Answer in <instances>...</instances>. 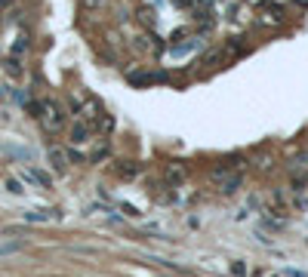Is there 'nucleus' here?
Wrapping results in <instances>:
<instances>
[{
	"mask_svg": "<svg viewBox=\"0 0 308 277\" xmlns=\"http://www.w3.org/2000/svg\"><path fill=\"white\" fill-rule=\"evenodd\" d=\"M40 120H43V126H46L49 133H59V130L65 126L62 105H59V102H52V99H46V102H43V108H40Z\"/></svg>",
	"mask_w": 308,
	"mask_h": 277,
	"instance_id": "nucleus-1",
	"label": "nucleus"
},
{
	"mask_svg": "<svg viewBox=\"0 0 308 277\" xmlns=\"http://www.w3.org/2000/svg\"><path fill=\"white\" fill-rule=\"evenodd\" d=\"M126 80L133 86H148V83H160L164 74H154V71H126Z\"/></svg>",
	"mask_w": 308,
	"mask_h": 277,
	"instance_id": "nucleus-2",
	"label": "nucleus"
},
{
	"mask_svg": "<svg viewBox=\"0 0 308 277\" xmlns=\"http://www.w3.org/2000/svg\"><path fill=\"white\" fill-rule=\"evenodd\" d=\"M46 157H49V163H52L56 173H65V170H68V154H65L62 148H49Z\"/></svg>",
	"mask_w": 308,
	"mask_h": 277,
	"instance_id": "nucleus-3",
	"label": "nucleus"
},
{
	"mask_svg": "<svg viewBox=\"0 0 308 277\" xmlns=\"http://www.w3.org/2000/svg\"><path fill=\"white\" fill-rule=\"evenodd\" d=\"M86 139H89V123H86V120H77V123L71 126V142H74V145H83Z\"/></svg>",
	"mask_w": 308,
	"mask_h": 277,
	"instance_id": "nucleus-4",
	"label": "nucleus"
},
{
	"mask_svg": "<svg viewBox=\"0 0 308 277\" xmlns=\"http://www.w3.org/2000/svg\"><path fill=\"white\" fill-rule=\"evenodd\" d=\"M222 59H225V52H222V49H216V52H207V56L201 59V65H207V68H216Z\"/></svg>",
	"mask_w": 308,
	"mask_h": 277,
	"instance_id": "nucleus-5",
	"label": "nucleus"
},
{
	"mask_svg": "<svg viewBox=\"0 0 308 277\" xmlns=\"http://www.w3.org/2000/svg\"><path fill=\"white\" fill-rule=\"evenodd\" d=\"M167 179H170L173 185H179V182L185 179V170H182V167H176V163H170V167H167Z\"/></svg>",
	"mask_w": 308,
	"mask_h": 277,
	"instance_id": "nucleus-6",
	"label": "nucleus"
},
{
	"mask_svg": "<svg viewBox=\"0 0 308 277\" xmlns=\"http://www.w3.org/2000/svg\"><path fill=\"white\" fill-rule=\"evenodd\" d=\"M136 173H139V163H126V160H123V163H120V167H117V176H123V179H126V176H130V179H133V176H136Z\"/></svg>",
	"mask_w": 308,
	"mask_h": 277,
	"instance_id": "nucleus-7",
	"label": "nucleus"
},
{
	"mask_svg": "<svg viewBox=\"0 0 308 277\" xmlns=\"http://www.w3.org/2000/svg\"><path fill=\"white\" fill-rule=\"evenodd\" d=\"M3 68H6V71H9L12 77H19V74H22V65H19L15 59H6V62H3Z\"/></svg>",
	"mask_w": 308,
	"mask_h": 277,
	"instance_id": "nucleus-8",
	"label": "nucleus"
},
{
	"mask_svg": "<svg viewBox=\"0 0 308 277\" xmlns=\"http://www.w3.org/2000/svg\"><path fill=\"white\" fill-rule=\"evenodd\" d=\"M28 222H49V213H25Z\"/></svg>",
	"mask_w": 308,
	"mask_h": 277,
	"instance_id": "nucleus-9",
	"label": "nucleus"
},
{
	"mask_svg": "<svg viewBox=\"0 0 308 277\" xmlns=\"http://www.w3.org/2000/svg\"><path fill=\"white\" fill-rule=\"evenodd\" d=\"M139 15H142V22H145V25H154V22H157V19H154V12H151V9H142V12H139Z\"/></svg>",
	"mask_w": 308,
	"mask_h": 277,
	"instance_id": "nucleus-10",
	"label": "nucleus"
},
{
	"mask_svg": "<svg viewBox=\"0 0 308 277\" xmlns=\"http://www.w3.org/2000/svg\"><path fill=\"white\" fill-rule=\"evenodd\" d=\"M6 188H9V191H12V194H22V191H25V188H22V185H19V182H15V179H9V182H6Z\"/></svg>",
	"mask_w": 308,
	"mask_h": 277,
	"instance_id": "nucleus-11",
	"label": "nucleus"
},
{
	"mask_svg": "<svg viewBox=\"0 0 308 277\" xmlns=\"http://www.w3.org/2000/svg\"><path fill=\"white\" fill-rule=\"evenodd\" d=\"M231 274H238V277H244V274H247V268H244V262H234V265H231Z\"/></svg>",
	"mask_w": 308,
	"mask_h": 277,
	"instance_id": "nucleus-12",
	"label": "nucleus"
},
{
	"mask_svg": "<svg viewBox=\"0 0 308 277\" xmlns=\"http://www.w3.org/2000/svg\"><path fill=\"white\" fill-rule=\"evenodd\" d=\"M83 6L86 9H99V6H105V0H83Z\"/></svg>",
	"mask_w": 308,
	"mask_h": 277,
	"instance_id": "nucleus-13",
	"label": "nucleus"
},
{
	"mask_svg": "<svg viewBox=\"0 0 308 277\" xmlns=\"http://www.w3.org/2000/svg\"><path fill=\"white\" fill-rule=\"evenodd\" d=\"M176 6H191V3H197V0H173Z\"/></svg>",
	"mask_w": 308,
	"mask_h": 277,
	"instance_id": "nucleus-14",
	"label": "nucleus"
},
{
	"mask_svg": "<svg viewBox=\"0 0 308 277\" xmlns=\"http://www.w3.org/2000/svg\"><path fill=\"white\" fill-rule=\"evenodd\" d=\"M9 3H12V0H0V9H3V6H9Z\"/></svg>",
	"mask_w": 308,
	"mask_h": 277,
	"instance_id": "nucleus-15",
	"label": "nucleus"
},
{
	"mask_svg": "<svg viewBox=\"0 0 308 277\" xmlns=\"http://www.w3.org/2000/svg\"><path fill=\"white\" fill-rule=\"evenodd\" d=\"M0 25H3V22H0Z\"/></svg>",
	"mask_w": 308,
	"mask_h": 277,
	"instance_id": "nucleus-16",
	"label": "nucleus"
}]
</instances>
